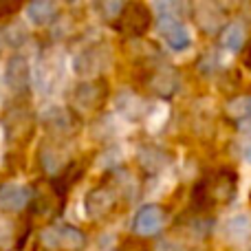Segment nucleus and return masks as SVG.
Masks as SVG:
<instances>
[{
	"instance_id": "obj_1",
	"label": "nucleus",
	"mask_w": 251,
	"mask_h": 251,
	"mask_svg": "<svg viewBox=\"0 0 251 251\" xmlns=\"http://www.w3.org/2000/svg\"><path fill=\"white\" fill-rule=\"evenodd\" d=\"M152 25V9L141 0H128L122 7L119 16L113 20V26L128 38H141Z\"/></svg>"
},
{
	"instance_id": "obj_2",
	"label": "nucleus",
	"mask_w": 251,
	"mask_h": 251,
	"mask_svg": "<svg viewBox=\"0 0 251 251\" xmlns=\"http://www.w3.org/2000/svg\"><path fill=\"white\" fill-rule=\"evenodd\" d=\"M156 31H159L161 40L168 44V49L172 51H185L192 44V35L187 31V26L183 25V20L170 16H156Z\"/></svg>"
},
{
	"instance_id": "obj_3",
	"label": "nucleus",
	"mask_w": 251,
	"mask_h": 251,
	"mask_svg": "<svg viewBox=\"0 0 251 251\" xmlns=\"http://www.w3.org/2000/svg\"><path fill=\"white\" fill-rule=\"evenodd\" d=\"M108 62H110V53L104 44L88 47L73 57V71L77 75H82V77H95L101 69L108 66Z\"/></svg>"
},
{
	"instance_id": "obj_4",
	"label": "nucleus",
	"mask_w": 251,
	"mask_h": 251,
	"mask_svg": "<svg viewBox=\"0 0 251 251\" xmlns=\"http://www.w3.org/2000/svg\"><path fill=\"white\" fill-rule=\"evenodd\" d=\"M42 243L49 249H66V251H75L84 245V234L73 227H49L42 231Z\"/></svg>"
},
{
	"instance_id": "obj_5",
	"label": "nucleus",
	"mask_w": 251,
	"mask_h": 251,
	"mask_svg": "<svg viewBox=\"0 0 251 251\" xmlns=\"http://www.w3.org/2000/svg\"><path fill=\"white\" fill-rule=\"evenodd\" d=\"M31 82V66L25 55H11L4 64V84L11 93H22Z\"/></svg>"
},
{
	"instance_id": "obj_6",
	"label": "nucleus",
	"mask_w": 251,
	"mask_h": 251,
	"mask_svg": "<svg viewBox=\"0 0 251 251\" xmlns=\"http://www.w3.org/2000/svg\"><path fill=\"white\" fill-rule=\"evenodd\" d=\"M62 13L60 0H29L26 4V20L33 26H51Z\"/></svg>"
},
{
	"instance_id": "obj_7",
	"label": "nucleus",
	"mask_w": 251,
	"mask_h": 251,
	"mask_svg": "<svg viewBox=\"0 0 251 251\" xmlns=\"http://www.w3.org/2000/svg\"><path fill=\"white\" fill-rule=\"evenodd\" d=\"M225 240L231 245H245L251 240V212H236L223 223Z\"/></svg>"
},
{
	"instance_id": "obj_8",
	"label": "nucleus",
	"mask_w": 251,
	"mask_h": 251,
	"mask_svg": "<svg viewBox=\"0 0 251 251\" xmlns=\"http://www.w3.org/2000/svg\"><path fill=\"white\" fill-rule=\"evenodd\" d=\"M165 214L159 205H146L134 216V231L141 236H154L163 229Z\"/></svg>"
},
{
	"instance_id": "obj_9",
	"label": "nucleus",
	"mask_w": 251,
	"mask_h": 251,
	"mask_svg": "<svg viewBox=\"0 0 251 251\" xmlns=\"http://www.w3.org/2000/svg\"><path fill=\"white\" fill-rule=\"evenodd\" d=\"M29 187L22 183H7L0 187V207L9 209V212H18L29 203Z\"/></svg>"
},
{
	"instance_id": "obj_10",
	"label": "nucleus",
	"mask_w": 251,
	"mask_h": 251,
	"mask_svg": "<svg viewBox=\"0 0 251 251\" xmlns=\"http://www.w3.org/2000/svg\"><path fill=\"white\" fill-rule=\"evenodd\" d=\"M115 110L119 117H124L126 122H137L146 110V104L139 95H134L132 91H122L115 97Z\"/></svg>"
},
{
	"instance_id": "obj_11",
	"label": "nucleus",
	"mask_w": 251,
	"mask_h": 251,
	"mask_svg": "<svg viewBox=\"0 0 251 251\" xmlns=\"http://www.w3.org/2000/svg\"><path fill=\"white\" fill-rule=\"evenodd\" d=\"M245 25L243 22H229V25L223 29V35H221V44L223 49H227L229 53H238L240 49L245 47Z\"/></svg>"
},
{
	"instance_id": "obj_12",
	"label": "nucleus",
	"mask_w": 251,
	"mask_h": 251,
	"mask_svg": "<svg viewBox=\"0 0 251 251\" xmlns=\"http://www.w3.org/2000/svg\"><path fill=\"white\" fill-rule=\"evenodd\" d=\"M156 16H170V18H187V13L192 11L190 0H156L154 2Z\"/></svg>"
},
{
	"instance_id": "obj_13",
	"label": "nucleus",
	"mask_w": 251,
	"mask_h": 251,
	"mask_svg": "<svg viewBox=\"0 0 251 251\" xmlns=\"http://www.w3.org/2000/svg\"><path fill=\"white\" fill-rule=\"evenodd\" d=\"M152 88H154L159 95H172L174 91L178 88V75L174 73L170 66H165V69H161L159 73L152 77Z\"/></svg>"
},
{
	"instance_id": "obj_14",
	"label": "nucleus",
	"mask_w": 251,
	"mask_h": 251,
	"mask_svg": "<svg viewBox=\"0 0 251 251\" xmlns=\"http://www.w3.org/2000/svg\"><path fill=\"white\" fill-rule=\"evenodd\" d=\"M75 106L82 110H91L93 106L97 104V100H100V95H97V86L91 82L86 84H79L77 88H75Z\"/></svg>"
},
{
	"instance_id": "obj_15",
	"label": "nucleus",
	"mask_w": 251,
	"mask_h": 251,
	"mask_svg": "<svg viewBox=\"0 0 251 251\" xmlns=\"http://www.w3.org/2000/svg\"><path fill=\"white\" fill-rule=\"evenodd\" d=\"M124 4H126V0H93V9H95V13L104 22H110V25H113V20L119 16V11H122Z\"/></svg>"
},
{
	"instance_id": "obj_16",
	"label": "nucleus",
	"mask_w": 251,
	"mask_h": 251,
	"mask_svg": "<svg viewBox=\"0 0 251 251\" xmlns=\"http://www.w3.org/2000/svg\"><path fill=\"white\" fill-rule=\"evenodd\" d=\"M110 205H113V196H110V192H106V190L93 192V194L88 196V201H86L88 216H101Z\"/></svg>"
},
{
	"instance_id": "obj_17",
	"label": "nucleus",
	"mask_w": 251,
	"mask_h": 251,
	"mask_svg": "<svg viewBox=\"0 0 251 251\" xmlns=\"http://www.w3.org/2000/svg\"><path fill=\"white\" fill-rule=\"evenodd\" d=\"M227 113L238 122H251V97H238V100L229 101Z\"/></svg>"
},
{
	"instance_id": "obj_18",
	"label": "nucleus",
	"mask_w": 251,
	"mask_h": 251,
	"mask_svg": "<svg viewBox=\"0 0 251 251\" xmlns=\"http://www.w3.org/2000/svg\"><path fill=\"white\" fill-rule=\"evenodd\" d=\"M168 106L165 104H159L156 106L154 113H150V117H148V128L152 130V132H159L161 128H163V124L168 122Z\"/></svg>"
},
{
	"instance_id": "obj_19",
	"label": "nucleus",
	"mask_w": 251,
	"mask_h": 251,
	"mask_svg": "<svg viewBox=\"0 0 251 251\" xmlns=\"http://www.w3.org/2000/svg\"><path fill=\"white\" fill-rule=\"evenodd\" d=\"M124 159V152H122V148L119 146H115V148H108V150L104 152V154L97 159V168H110V165H115V163H119V161Z\"/></svg>"
},
{
	"instance_id": "obj_20",
	"label": "nucleus",
	"mask_w": 251,
	"mask_h": 251,
	"mask_svg": "<svg viewBox=\"0 0 251 251\" xmlns=\"http://www.w3.org/2000/svg\"><path fill=\"white\" fill-rule=\"evenodd\" d=\"M11 240V225L0 221V245H7Z\"/></svg>"
},
{
	"instance_id": "obj_21",
	"label": "nucleus",
	"mask_w": 251,
	"mask_h": 251,
	"mask_svg": "<svg viewBox=\"0 0 251 251\" xmlns=\"http://www.w3.org/2000/svg\"><path fill=\"white\" fill-rule=\"evenodd\" d=\"M247 62H249V64H251V44H249V60H247Z\"/></svg>"
}]
</instances>
